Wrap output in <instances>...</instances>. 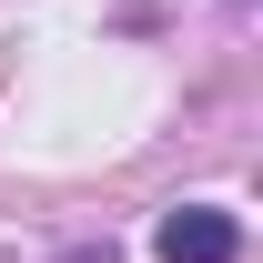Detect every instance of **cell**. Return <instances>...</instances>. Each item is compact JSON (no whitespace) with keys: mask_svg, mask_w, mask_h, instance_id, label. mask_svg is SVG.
<instances>
[{"mask_svg":"<svg viewBox=\"0 0 263 263\" xmlns=\"http://www.w3.org/2000/svg\"><path fill=\"white\" fill-rule=\"evenodd\" d=\"M61 263H122V253H111V243H81V253H61Z\"/></svg>","mask_w":263,"mask_h":263,"instance_id":"2","label":"cell"},{"mask_svg":"<svg viewBox=\"0 0 263 263\" xmlns=\"http://www.w3.org/2000/svg\"><path fill=\"white\" fill-rule=\"evenodd\" d=\"M152 253L162 263H233L243 253V223H233L223 202H172L162 223H152Z\"/></svg>","mask_w":263,"mask_h":263,"instance_id":"1","label":"cell"}]
</instances>
